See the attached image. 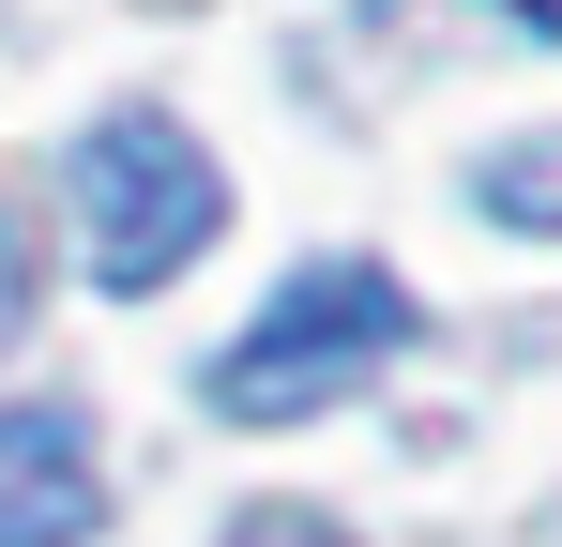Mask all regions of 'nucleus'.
I'll list each match as a JSON object with an SVG mask.
<instances>
[{
	"mask_svg": "<svg viewBox=\"0 0 562 547\" xmlns=\"http://www.w3.org/2000/svg\"><path fill=\"white\" fill-rule=\"evenodd\" d=\"M106 533V456L77 395H15L0 411V547H92Z\"/></svg>",
	"mask_w": 562,
	"mask_h": 547,
	"instance_id": "3",
	"label": "nucleus"
},
{
	"mask_svg": "<svg viewBox=\"0 0 562 547\" xmlns=\"http://www.w3.org/2000/svg\"><path fill=\"white\" fill-rule=\"evenodd\" d=\"M228 547H350L319 502H259V517H228Z\"/></svg>",
	"mask_w": 562,
	"mask_h": 547,
	"instance_id": "5",
	"label": "nucleus"
},
{
	"mask_svg": "<svg viewBox=\"0 0 562 547\" xmlns=\"http://www.w3.org/2000/svg\"><path fill=\"white\" fill-rule=\"evenodd\" d=\"M395 350H411V289L380 259H304L228 350L198 365V411H213V426H319V411H335L350 380H380Z\"/></svg>",
	"mask_w": 562,
	"mask_h": 547,
	"instance_id": "1",
	"label": "nucleus"
},
{
	"mask_svg": "<svg viewBox=\"0 0 562 547\" xmlns=\"http://www.w3.org/2000/svg\"><path fill=\"white\" fill-rule=\"evenodd\" d=\"M502 15H517V31H548V46H562V0H502Z\"/></svg>",
	"mask_w": 562,
	"mask_h": 547,
	"instance_id": "7",
	"label": "nucleus"
},
{
	"mask_svg": "<svg viewBox=\"0 0 562 547\" xmlns=\"http://www.w3.org/2000/svg\"><path fill=\"white\" fill-rule=\"evenodd\" d=\"M31 304H46V274H31V244H15V213H0V350L31 335Z\"/></svg>",
	"mask_w": 562,
	"mask_h": 547,
	"instance_id": "6",
	"label": "nucleus"
},
{
	"mask_svg": "<svg viewBox=\"0 0 562 547\" xmlns=\"http://www.w3.org/2000/svg\"><path fill=\"white\" fill-rule=\"evenodd\" d=\"M471 213H486V228H517V244H562V122L502 137V153L471 168Z\"/></svg>",
	"mask_w": 562,
	"mask_h": 547,
	"instance_id": "4",
	"label": "nucleus"
},
{
	"mask_svg": "<svg viewBox=\"0 0 562 547\" xmlns=\"http://www.w3.org/2000/svg\"><path fill=\"white\" fill-rule=\"evenodd\" d=\"M61 198L92 228V289H122V304H153L168 274H198V244L228 228V168L168 107H106L92 137L61 153Z\"/></svg>",
	"mask_w": 562,
	"mask_h": 547,
	"instance_id": "2",
	"label": "nucleus"
}]
</instances>
